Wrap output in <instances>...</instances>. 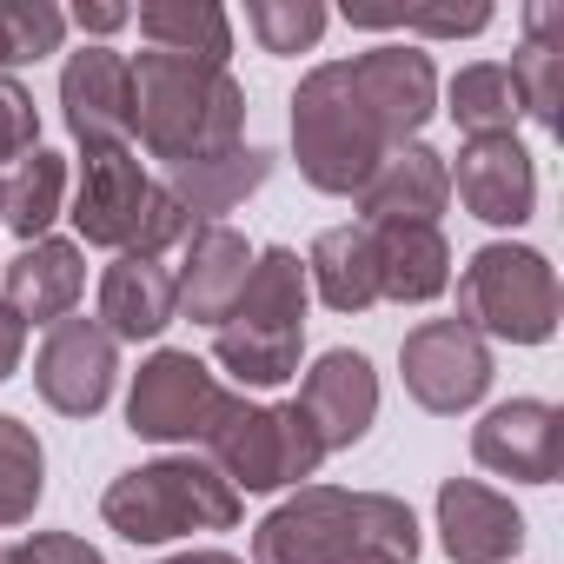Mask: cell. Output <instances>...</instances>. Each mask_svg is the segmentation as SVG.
<instances>
[{"label": "cell", "mask_w": 564, "mask_h": 564, "mask_svg": "<svg viewBox=\"0 0 564 564\" xmlns=\"http://www.w3.org/2000/svg\"><path fill=\"white\" fill-rule=\"evenodd\" d=\"M419 518L392 491L300 485L252 531V564H419Z\"/></svg>", "instance_id": "1"}, {"label": "cell", "mask_w": 564, "mask_h": 564, "mask_svg": "<svg viewBox=\"0 0 564 564\" xmlns=\"http://www.w3.org/2000/svg\"><path fill=\"white\" fill-rule=\"evenodd\" d=\"M133 67V133L153 160L186 166L246 140V87L232 67H199L173 54H140Z\"/></svg>", "instance_id": "2"}, {"label": "cell", "mask_w": 564, "mask_h": 564, "mask_svg": "<svg viewBox=\"0 0 564 564\" xmlns=\"http://www.w3.org/2000/svg\"><path fill=\"white\" fill-rule=\"evenodd\" d=\"M306 259L293 246H265L252 252V272L232 300V313L213 326V359L246 386V392H272L300 372V346H306Z\"/></svg>", "instance_id": "3"}, {"label": "cell", "mask_w": 564, "mask_h": 564, "mask_svg": "<svg viewBox=\"0 0 564 564\" xmlns=\"http://www.w3.org/2000/svg\"><path fill=\"white\" fill-rule=\"evenodd\" d=\"M67 219L87 246H113L133 259H160L166 246H186L193 232V213L140 166L133 147H94L80 160Z\"/></svg>", "instance_id": "4"}, {"label": "cell", "mask_w": 564, "mask_h": 564, "mask_svg": "<svg viewBox=\"0 0 564 564\" xmlns=\"http://www.w3.org/2000/svg\"><path fill=\"white\" fill-rule=\"evenodd\" d=\"M386 153H392V140L372 120L366 94L352 87L346 61L313 67L300 80V94H293V160H300L306 186L313 193H333V199H352L379 173Z\"/></svg>", "instance_id": "5"}, {"label": "cell", "mask_w": 564, "mask_h": 564, "mask_svg": "<svg viewBox=\"0 0 564 564\" xmlns=\"http://www.w3.org/2000/svg\"><path fill=\"white\" fill-rule=\"evenodd\" d=\"M100 518L127 544H173L193 531H232L239 491L206 458H153V465H133L107 485Z\"/></svg>", "instance_id": "6"}, {"label": "cell", "mask_w": 564, "mask_h": 564, "mask_svg": "<svg viewBox=\"0 0 564 564\" xmlns=\"http://www.w3.org/2000/svg\"><path fill=\"white\" fill-rule=\"evenodd\" d=\"M206 465L246 498V491H286V485H306L319 465H326V445L313 432V419L300 412V399L286 405H252V399H232L219 405V419L206 425Z\"/></svg>", "instance_id": "7"}, {"label": "cell", "mask_w": 564, "mask_h": 564, "mask_svg": "<svg viewBox=\"0 0 564 564\" xmlns=\"http://www.w3.org/2000/svg\"><path fill=\"white\" fill-rule=\"evenodd\" d=\"M557 272L538 246H511L491 239L465 259L458 272V319L478 339H505V346H544L557 333Z\"/></svg>", "instance_id": "8"}, {"label": "cell", "mask_w": 564, "mask_h": 564, "mask_svg": "<svg viewBox=\"0 0 564 564\" xmlns=\"http://www.w3.org/2000/svg\"><path fill=\"white\" fill-rule=\"evenodd\" d=\"M399 372L419 412L458 419L491 392V346L465 319H419L399 346Z\"/></svg>", "instance_id": "9"}, {"label": "cell", "mask_w": 564, "mask_h": 564, "mask_svg": "<svg viewBox=\"0 0 564 564\" xmlns=\"http://www.w3.org/2000/svg\"><path fill=\"white\" fill-rule=\"evenodd\" d=\"M219 405H226V386L213 379V366L173 346L153 352L127 386V425L153 445H199Z\"/></svg>", "instance_id": "10"}, {"label": "cell", "mask_w": 564, "mask_h": 564, "mask_svg": "<svg viewBox=\"0 0 564 564\" xmlns=\"http://www.w3.org/2000/svg\"><path fill=\"white\" fill-rule=\"evenodd\" d=\"M113 379H120V346L100 333V319H61V326H47V346L34 359V392L61 419L107 412Z\"/></svg>", "instance_id": "11"}, {"label": "cell", "mask_w": 564, "mask_h": 564, "mask_svg": "<svg viewBox=\"0 0 564 564\" xmlns=\"http://www.w3.org/2000/svg\"><path fill=\"white\" fill-rule=\"evenodd\" d=\"M471 458L518 485H551L564 471V412L551 399H505L471 425Z\"/></svg>", "instance_id": "12"}, {"label": "cell", "mask_w": 564, "mask_h": 564, "mask_svg": "<svg viewBox=\"0 0 564 564\" xmlns=\"http://www.w3.org/2000/svg\"><path fill=\"white\" fill-rule=\"evenodd\" d=\"M346 74H352V87L366 94V107H372V120L386 127L392 147L419 140V127L438 113V67H432V54L412 47V41H386V47L346 61Z\"/></svg>", "instance_id": "13"}, {"label": "cell", "mask_w": 564, "mask_h": 564, "mask_svg": "<svg viewBox=\"0 0 564 564\" xmlns=\"http://www.w3.org/2000/svg\"><path fill=\"white\" fill-rule=\"evenodd\" d=\"M61 113L67 133L94 153V147H127L133 140V67L113 47H80L61 67Z\"/></svg>", "instance_id": "14"}, {"label": "cell", "mask_w": 564, "mask_h": 564, "mask_svg": "<svg viewBox=\"0 0 564 564\" xmlns=\"http://www.w3.org/2000/svg\"><path fill=\"white\" fill-rule=\"evenodd\" d=\"M458 206L485 226H524L538 206V166L518 147V133H491V140H465L458 166H445Z\"/></svg>", "instance_id": "15"}, {"label": "cell", "mask_w": 564, "mask_h": 564, "mask_svg": "<svg viewBox=\"0 0 564 564\" xmlns=\"http://www.w3.org/2000/svg\"><path fill=\"white\" fill-rule=\"evenodd\" d=\"M300 412L313 419L326 452H352L372 432V419H379V372H372V359L352 352V346L319 352L306 386H300Z\"/></svg>", "instance_id": "16"}, {"label": "cell", "mask_w": 564, "mask_h": 564, "mask_svg": "<svg viewBox=\"0 0 564 564\" xmlns=\"http://www.w3.org/2000/svg\"><path fill=\"white\" fill-rule=\"evenodd\" d=\"M438 544L452 564H511L524 551V511L478 478H445L438 485Z\"/></svg>", "instance_id": "17"}, {"label": "cell", "mask_w": 564, "mask_h": 564, "mask_svg": "<svg viewBox=\"0 0 564 564\" xmlns=\"http://www.w3.org/2000/svg\"><path fill=\"white\" fill-rule=\"evenodd\" d=\"M87 293V265L74 239H34L14 259H0V306H8L21 326H61L74 319Z\"/></svg>", "instance_id": "18"}, {"label": "cell", "mask_w": 564, "mask_h": 564, "mask_svg": "<svg viewBox=\"0 0 564 564\" xmlns=\"http://www.w3.org/2000/svg\"><path fill=\"white\" fill-rule=\"evenodd\" d=\"M352 199H359V226H438V213L452 199L445 153H432L425 140H405L379 160V173Z\"/></svg>", "instance_id": "19"}, {"label": "cell", "mask_w": 564, "mask_h": 564, "mask_svg": "<svg viewBox=\"0 0 564 564\" xmlns=\"http://www.w3.org/2000/svg\"><path fill=\"white\" fill-rule=\"evenodd\" d=\"M252 272V246L246 232H232L226 219L219 226H193L186 246H180V272H173V313L180 319H199V326H219Z\"/></svg>", "instance_id": "20"}, {"label": "cell", "mask_w": 564, "mask_h": 564, "mask_svg": "<svg viewBox=\"0 0 564 564\" xmlns=\"http://www.w3.org/2000/svg\"><path fill=\"white\" fill-rule=\"evenodd\" d=\"M173 272L160 259H133L120 252L107 272H100V333L120 346H140V339H160L173 326Z\"/></svg>", "instance_id": "21"}, {"label": "cell", "mask_w": 564, "mask_h": 564, "mask_svg": "<svg viewBox=\"0 0 564 564\" xmlns=\"http://www.w3.org/2000/svg\"><path fill=\"white\" fill-rule=\"evenodd\" d=\"M511 87H518V107L557 133L564 127V8L557 0H531L524 8V47L511 54Z\"/></svg>", "instance_id": "22"}, {"label": "cell", "mask_w": 564, "mask_h": 564, "mask_svg": "<svg viewBox=\"0 0 564 564\" xmlns=\"http://www.w3.org/2000/svg\"><path fill=\"white\" fill-rule=\"evenodd\" d=\"M272 173V153L265 147H226V153H206V160H186V166H166V193L193 213V226H219V213H232L246 193H259Z\"/></svg>", "instance_id": "23"}, {"label": "cell", "mask_w": 564, "mask_h": 564, "mask_svg": "<svg viewBox=\"0 0 564 564\" xmlns=\"http://www.w3.org/2000/svg\"><path fill=\"white\" fill-rule=\"evenodd\" d=\"M379 252V300L392 306H425L452 286V246L438 226H372Z\"/></svg>", "instance_id": "24"}, {"label": "cell", "mask_w": 564, "mask_h": 564, "mask_svg": "<svg viewBox=\"0 0 564 564\" xmlns=\"http://www.w3.org/2000/svg\"><path fill=\"white\" fill-rule=\"evenodd\" d=\"M306 286L333 306V313H372L379 306V252H372V226H326L306 252Z\"/></svg>", "instance_id": "25"}, {"label": "cell", "mask_w": 564, "mask_h": 564, "mask_svg": "<svg viewBox=\"0 0 564 564\" xmlns=\"http://www.w3.org/2000/svg\"><path fill=\"white\" fill-rule=\"evenodd\" d=\"M133 21H140L153 54L199 61V67L232 61V21H226V8H213V0H147Z\"/></svg>", "instance_id": "26"}, {"label": "cell", "mask_w": 564, "mask_h": 564, "mask_svg": "<svg viewBox=\"0 0 564 564\" xmlns=\"http://www.w3.org/2000/svg\"><path fill=\"white\" fill-rule=\"evenodd\" d=\"M445 113H452V127H458L465 140H491V133H511L524 107H518V87H511V74H505L498 61H471V67L452 74Z\"/></svg>", "instance_id": "27"}, {"label": "cell", "mask_w": 564, "mask_h": 564, "mask_svg": "<svg viewBox=\"0 0 564 564\" xmlns=\"http://www.w3.org/2000/svg\"><path fill=\"white\" fill-rule=\"evenodd\" d=\"M61 213H67V160H61L54 147H34V153L14 166V180H8L0 226L21 232V239L34 246V239H47V226H54Z\"/></svg>", "instance_id": "28"}, {"label": "cell", "mask_w": 564, "mask_h": 564, "mask_svg": "<svg viewBox=\"0 0 564 564\" xmlns=\"http://www.w3.org/2000/svg\"><path fill=\"white\" fill-rule=\"evenodd\" d=\"M41 491H47V452H41L34 425H21L14 412H0V531L28 524Z\"/></svg>", "instance_id": "29"}, {"label": "cell", "mask_w": 564, "mask_h": 564, "mask_svg": "<svg viewBox=\"0 0 564 564\" xmlns=\"http://www.w3.org/2000/svg\"><path fill=\"white\" fill-rule=\"evenodd\" d=\"M61 41H67L61 8H47V0H0V74L61 54Z\"/></svg>", "instance_id": "30"}, {"label": "cell", "mask_w": 564, "mask_h": 564, "mask_svg": "<svg viewBox=\"0 0 564 564\" xmlns=\"http://www.w3.org/2000/svg\"><path fill=\"white\" fill-rule=\"evenodd\" d=\"M246 28L265 54H313L319 34L333 28V14L319 0H252L246 8Z\"/></svg>", "instance_id": "31"}, {"label": "cell", "mask_w": 564, "mask_h": 564, "mask_svg": "<svg viewBox=\"0 0 564 564\" xmlns=\"http://www.w3.org/2000/svg\"><path fill=\"white\" fill-rule=\"evenodd\" d=\"M352 28H399V34H432V41H458V34H485L491 8L465 0V8H346Z\"/></svg>", "instance_id": "32"}, {"label": "cell", "mask_w": 564, "mask_h": 564, "mask_svg": "<svg viewBox=\"0 0 564 564\" xmlns=\"http://www.w3.org/2000/svg\"><path fill=\"white\" fill-rule=\"evenodd\" d=\"M34 147H41V107L14 74H0V160H28Z\"/></svg>", "instance_id": "33"}, {"label": "cell", "mask_w": 564, "mask_h": 564, "mask_svg": "<svg viewBox=\"0 0 564 564\" xmlns=\"http://www.w3.org/2000/svg\"><path fill=\"white\" fill-rule=\"evenodd\" d=\"M67 28H80V34H94V47H100L107 34H120V28H133V8H113V0H80V8L67 14Z\"/></svg>", "instance_id": "34"}, {"label": "cell", "mask_w": 564, "mask_h": 564, "mask_svg": "<svg viewBox=\"0 0 564 564\" xmlns=\"http://www.w3.org/2000/svg\"><path fill=\"white\" fill-rule=\"evenodd\" d=\"M21 352H28V326H21L8 306H0V386L21 372Z\"/></svg>", "instance_id": "35"}, {"label": "cell", "mask_w": 564, "mask_h": 564, "mask_svg": "<svg viewBox=\"0 0 564 564\" xmlns=\"http://www.w3.org/2000/svg\"><path fill=\"white\" fill-rule=\"evenodd\" d=\"M160 564H246L232 551H180V557H160Z\"/></svg>", "instance_id": "36"}, {"label": "cell", "mask_w": 564, "mask_h": 564, "mask_svg": "<svg viewBox=\"0 0 564 564\" xmlns=\"http://www.w3.org/2000/svg\"><path fill=\"white\" fill-rule=\"evenodd\" d=\"M0 564H41L34 544H0Z\"/></svg>", "instance_id": "37"}, {"label": "cell", "mask_w": 564, "mask_h": 564, "mask_svg": "<svg viewBox=\"0 0 564 564\" xmlns=\"http://www.w3.org/2000/svg\"><path fill=\"white\" fill-rule=\"evenodd\" d=\"M0 206H8V180H0Z\"/></svg>", "instance_id": "38"}]
</instances>
